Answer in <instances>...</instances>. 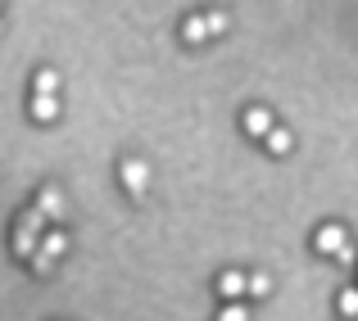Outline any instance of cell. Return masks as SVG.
Here are the masks:
<instances>
[{"label": "cell", "instance_id": "1", "mask_svg": "<svg viewBox=\"0 0 358 321\" xmlns=\"http://www.w3.org/2000/svg\"><path fill=\"white\" fill-rule=\"evenodd\" d=\"M41 226H45V213L41 209H32V213L18 217V226H14V249H18V258H27V262L36 258V249H41V240H45Z\"/></svg>", "mask_w": 358, "mask_h": 321}, {"label": "cell", "instance_id": "2", "mask_svg": "<svg viewBox=\"0 0 358 321\" xmlns=\"http://www.w3.org/2000/svg\"><path fill=\"white\" fill-rule=\"evenodd\" d=\"M64 249H69V235H64V231H50V235H45V240H41V249H36L32 267H36V271H50L55 262L64 258Z\"/></svg>", "mask_w": 358, "mask_h": 321}, {"label": "cell", "instance_id": "3", "mask_svg": "<svg viewBox=\"0 0 358 321\" xmlns=\"http://www.w3.org/2000/svg\"><path fill=\"white\" fill-rule=\"evenodd\" d=\"M313 244H317V253H336V258L350 249V240H345V226H336V222H331V226H317Z\"/></svg>", "mask_w": 358, "mask_h": 321}, {"label": "cell", "instance_id": "4", "mask_svg": "<svg viewBox=\"0 0 358 321\" xmlns=\"http://www.w3.org/2000/svg\"><path fill=\"white\" fill-rule=\"evenodd\" d=\"M118 177H122V186H127V195H145V181H150V163H145V158H127Z\"/></svg>", "mask_w": 358, "mask_h": 321}, {"label": "cell", "instance_id": "5", "mask_svg": "<svg viewBox=\"0 0 358 321\" xmlns=\"http://www.w3.org/2000/svg\"><path fill=\"white\" fill-rule=\"evenodd\" d=\"M245 131H250V136H259V140H268L272 131H277V122H272V109H263V105L245 109Z\"/></svg>", "mask_w": 358, "mask_h": 321}, {"label": "cell", "instance_id": "6", "mask_svg": "<svg viewBox=\"0 0 358 321\" xmlns=\"http://www.w3.org/2000/svg\"><path fill=\"white\" fill-rule=\"evenodd\" d=\"M218 294L227 299V304H236L241 294H250V276H241V271H222V276H218Z\"/></svg>", "mask_w": 358, "mask_h": 321}, {"label": "cell", "instance_id": "7", "mask_svg": "<svg viewBox=\"0 0 358 321\" xmlns=\"http://www.w3.org/2000/svg\"><path fill=\"white\" fill-rule=\"evenodd\" d=\"M36 209H41L50 222H59L64 217V191H55V186H45L41 195H36Z\"/></svg>", "mask_w": 358, "mask_h": 321}, {"label": "cell", "instance_id": "8", "mask_svg": "<svg viewBox=\"0 0 358 321\" xmlns=\"http://www.w3.org/2000/svg\"><path fill=\"white\" fill-rule=\"evenodd\" d=\"M182 41L186 45H200V41H209V18H186V23H182Z\"/></svg>", "mask_w": 358, "mask_h": 321}, {"label": "cell", "instance_id": "9", "mask_svg": "<svg viewBox=\"0 0 358 321\" xmlns=\"http://www.w3.org/2000/svg\"><path fill=\"white\" fill-rule=\"evenodd\" d=\"M32 118L36 122H55L59 118V100L55 96H32Z\"/></svg>", "mask_w": 358, "mask_h": 321}, {"label": "cell", "instance_id": "10", "mask_svg": "<svg viewBox=\"0 0 358 321\" xmlns=\"http://www.w3.org/2000/svg\"><path fill=\"white\" fill-rule=\"evenodd\" d=\"M59 91V73H50V68H41L32 77V96H55Z\"/></svg>", "mask_w": 358, "mask_h": 321}, {"label": "cell", "instance_id": "11", "mask_svg": "<svg viewBox=\"0 0 358 321\" xmlns=\"http://www.w3.org/2000/svg\"><path fill=\"white\" fill-rule=\"evenodd\" d=\"M263 145H268V154H290V145H295V140H290V131H286V127H277L268 140H263Z\"/></svg>", "mask_w": 358, "mask_h": 321}, {"label": "cell", "instance_id": "12", "mask_svg": "<svg viewBox=\"0 0 358 321\" xmlns=\"http://www.w3.org/2000/svg\"><path fill=\"white\" fill-rule=\"evenodd\" d=\"M204 18H209V36H222V32H227V27H231V18L222 14V9H209V14H204Z\"/></svg>", "mask_w": 358, "mask_h": 321}, {"label": "cell", "instance_id": "13", "mask_svg": "<svg viewBox=\"0 0 358 321\" xmlns=\"http://www.w3.org/2000/svg\"><path fill=\"white\" fill-rule=\"evenodd\" d=\"M250 294H272V281H268V271H254V276H250Z\"/></svg>", "mask_w": 358, "mask_h": 321}, {"label": "cell", "instance_id": "14", "mask_svg": "<svg viewBox=\"0 0 358 321\" xmlns=\"http://www.w3.org/2000/svg\"><path fill=\"white\" fill-rule=\"evenodd\" d=\"M341 313L345 317H358V290H345V294H341Z\"/></svg>", "mask_w": 358, "mask_h": 321}, {"label": "cell", "instance_id": "15", "mask_svg": "<svg viewBox=\"0 0 358 321\" xmlns=\"http://www.w3.org/2000/svg\"><path fill=\"white\" fill-rule=\"evenodd\" d=\"M218 321H250V313H245L241 304H227V308L218 313Z\"/></svg>", "mask_w": 358, "mask_h": 321}]
</instances>
